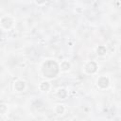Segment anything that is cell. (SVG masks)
<instances>
[{
	"instance_id": "10",
	"label": "cell",
	"mask_w": 121,
	"mask_h": 121,
	"mask_svg": "<svg viewBox=\"0 0 121 121\" xmlns=\"http://www.w3.org/2000/svg\"><path fill=\"white\" fill-rule=\"evenodd\" d=\"M55 112L57 114H62L64 112V107L62 105H58L55 109Z\"/></svg>"
},
{
	"instance_id": "4",
	"label": "cell",
	"mask_w": 121,
	"mask_h": 121,
	"mask_svg": "<svg viewBox=\"0 0 121 121\" xmlns=\"http://www.w3.org/2000/svg\"><path fill=\"white\" fill-rule=\"evenodd\" d=\"M13 25V21L9 18V17H4L1 20V26L5 28V29H9Z\"/></svg>"
},
{
	"instance_id": "5",
	"label": "cell",
	"mask_w": 121,
	"mask_h": 121,
	"mask_svg": "<svg viewBox=\"0 0 121 121\" xmlns=\"http://www.w3.org/2000/svg\"><path fill=\"white\" fill-rule=\"evenodd\" d=\"M14 88L18 92H23L26 89V82L23 80H17L14 82Z\"/></svg>"
},
{
	"instance_id": "6",
	"label": "cell",
	"mask_w": 121,
	"mask_h": 121,
	"mask_svg": "<svg viewBox=\"0 0 121 121\" xmlns=\"http://www.w3.org/2000/svg\"><path fill=\"white\" fill-rule=\"evenodd\" d=\"M107 52V49L104 45H99L97 48H96V54L99 55V56H104Z\"/></svg>"
},
{
	"instance_id": "2",
	"label": "cell",
	"mask_w": 121,
	"mask_h": 121,
	"mask_svg": "<svg viewBox=\"0 0 121 121\" xmlns=\"http://www.w3.org/2000/svg\"><path fill=\"white\" fill-rule=\"evenodd\" d=\"M84 70H85V72L88 73V74H93V73L96 72V70H97V64H96L95 61H89V62L85 65Z\"/></svg>"
},
{
	"instance_id": "8",
	"label": "cell",
	"mask_w": 121,
	"mask_h": 121,
	"mask_svg": "<svg viewBox=\"0 0 121 121\" xmlns=\"http://www.w3.org/2000/svg\"><path fill=\"white\" fill-rule=\"evenodd\" d=\"M60 69H61L62 71H67V70H69V69H70V63H69L68 61H66V60L62 61V62L60 63Z\"/></svg>"
},
{
	"instance_id": "3",
	"label": "cell",
	"mask_w": 121,
	"mask_h": 121,
	"mask_svg": "<svg viewBox=\"0 0 121 121\" xmlns=\"http://www.w3.org/2000/svg\"><path fill=\"white\" fill-rule=\"evenodd\" d=\"M109 84H110V80H109V78H108L107 77H105V76L100 77V78H98V80H97V85H98L100 88H102V89L107 88V87L109 86Z\"/></svg>"
},
{
	"instance_id": "9",
	"label": "cell",
	"mask_w": 121,
	"mask_h": 121,
	"mask_svg": "<svg viewBox=\"0 0 121 121\" xmlns=\"http://www.w3.org/2000/svg\"><path fill=\"white\" fill-rule=\"evenodd\" d=\"M57 95L60 97V98H64L66 95H67V92L65 89H60L57 93Z\"/></svg>"
},
{
	"instance_id": "7",
	"label": "cell",
	"mask_w": 121,
	"mask_h": 121,
	"mask_svg": "<svg viewBox=\"0 0 121 121\" xmlns=\"http://www.w3.org/2000/svg\"><path fill=\"white\" fill-rule=\"evenodd\" d=\"M49 88H50V84H49V82H47V81H43V82L40 84V89H41L42 91L47 92V91L49 90Z\"/></svg>"
},
{
	"instance_id": "1",
	"label": "cell",
	"mask_w": 121,
	"mask_h": 121,
	"mask_svg": "<svg viewBox=\"0 0 121 121\" xmlns=\"http://www.w3.org/2000/svg\"><path fill=\"white\" fill-rule=\"evenodd\" d=\"M59 73V65L54 60H47L43 65V74L47 78H55Z\"/></svg>"
},
{
	"instance_id": "11",
	"label": "cell",
	"mask_w": 121,
	"mask_h": 121,
	"mask_svg": "<svg viewBox=\"0 0 121 121\" xmlns=\"http://www.w3.org/2000/svg\"><path fill=\"white\" fill-rule=\"evenodd\" d=\"M6 111H7V107H6V105H4V104H1L0 105V113H5L6 112Z\"/></svg>"
},
{
	"instance_id": "12",
	"label": "cell",
	"mask_w": 121,
	"mask_h": 121,
	"mask_svg": "<svg viewBox=\"0 0 121 121\" xmlns=\"http://www.w3.org/2000/svg\"><path fill=\"white\" fill-rule=\"evenodd\" d=\"M46 2V0H36V3L38 4V5H43V4H44Z\"/></svg>"
}]
</instances>
